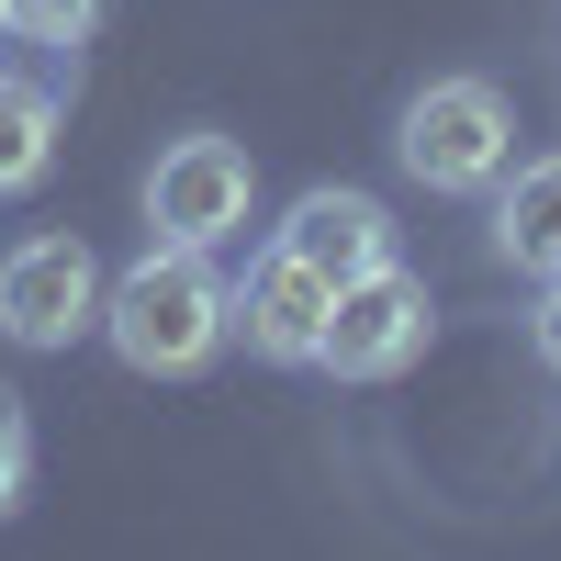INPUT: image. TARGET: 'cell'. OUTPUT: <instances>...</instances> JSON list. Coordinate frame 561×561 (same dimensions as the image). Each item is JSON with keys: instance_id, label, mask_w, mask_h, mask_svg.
Segmentation results:
<instances>
[{"instance_id": "cell-1", "label": "cell", "mask_w": 561, "mask_h": 561, "mask_svg": "<svg viewBox=\"0 0 561 561\" xmlns=\"http://www.w3.org/2000/svg\"><path fill=\"white\" fill-rule=\"evenodd\" d=\"M102 337L124 370H147V382H192V370L225 359L237 337V280L214 270V248H169L147 237L124 280H102Z\"/></svg>"}, {"instance_id": "cell-2", "label": "cell", "mask_w": 561, "mask_h": 561, "mask_svg": "<svg viewBox=\"0 0 561 561\" xmlns=\"http://www.w3.org/2000/svg\"><path fill=\"white\" fill-rule=\"evenodd\" d=\"M393 158L415 192H494L517 169V113H505L494 79H427L393 113Z\"/></svg>"}, {"instance_id": "cell-3", "label": "cell", "mask_w": 561, "mask_h": 561, "mask_svg": "<svg viewBox=\"0 0 561 561\" xmlns=\"http://www.w3.org/2000/svg\"><path fill=\"white\" fill-rule=\"evenodd\" d=\"M427 325H438L427 280H415L404 259H382V270L337 280V304H325V348H314V370H337V382H404V370L427 359Z\"/></svg>"}, {"instance_id": "cell-4", "label": "cell", "mask_w": 561, "mask_h": 561, "mask_svg": "<svg viewBox=\"0 0 561 561\" xmlns=\"http://www.w3.org/2000/svg\"><path fill=\"white\" fill-rule=\"evenodd\" d=\"M248 203H259V169H248L237 135H180V147H158V169H147V225L169 248L248 237Z\"/></svg>"}, {"instance_id": "cell-5", "label": "cell", "mask_w": 561, "mask_h": 561, "mask_svg": "<svg viewBox=\"0 0 561 561\" xmlns=\"http://www.w3.org/2000/svg\"><path fill=\"white\" fill-rule=\"evenodd\" d=\"M102 325V259L79 237H23L0 259V337L12 348H68Z\"/></svg>"}, {"instance_id": "cell-6", "label": "cell", "mask_w": 561, "mask_h": 561, "mask_svg": "<svg viewBox=\"0 0 561 561\" xmlns=\"http://www.w3.org/2000/svg\"><path fill=\"white\" fill-rule=\"evenodd\" d=\"M325 304H337V280H314L293 248L248 259V280H237V337H248V359L314 370V348H325Z\"/></svg>"}, {"instance_id": "cell-7", "label": "cell", "mask_w": 561, "mask_h": 561, "mask_svg": "<svg viewBox=\"0 0 561 561\" xmlns=\"http://www.w3.org/2000/svg\"><path fill=\"white\" fill-rule=\"evenodd\" d=\"M270 248H293L314 280H359V270H382L393 259V214L370 203V192H304L293 214H280V237Z\"/></svg>"}, {"instance_id": "cell-8", "label": "cell", "mask_w": 561, "mask_h": 561, "mask_svg": "<svg viewBox=\"0 0 561 561\" xmlns=\"http://www.w3.org/2000/svg\"><path fill=\"white\" fill-rule=\"evenodd\" d=\"M494 259L528 270V280L561 270V158H528V169L494 180Z\"/></svg>"}, {"instance_id": "cell-9", "label": "cell", "mask_w": 561, "mask_h": 561, "mask_svg": "<svg viewBox=\"0 0 561 561\" xmlns=\"http://www.w3.org/2000/svg\"><path fill=\"white\" fill-rule=\"evenodd\" d=\"M57 90L23 79V68H0V192H34L45 169H57Z\"/></svg>"}, {"instance_id": "cell-10", "label": "cell", "mask_w": 561, "mask_h": 561, "mask_svg": "<svg viewBox=\"0 0 561 561\" xmlns=\"http://www.w3.org/2000/svg\"><path fill=\"white\" fill-rule=\"evenodd\" d=\"M90 23H102V0H0V34L34 45V57H68V45H90Z\"/></svg>"}, {"instance_id": "cell-11", "label": "cell", "mask_w": 561, "mask_h": 561, "mask_svg": "<svg viewBox=\"0 0 561 561\" xmlns=\"http://www.w3.org/2000/svg\"><path fill=\"white\" fill-rule=\"evenodd\" d=\"M23 483H34V415H23V393H0V517L23 505Z\"/></svg>"}, {"instance_id": "cell-12", "label": "cell", "mask_w": 561, "mask_h": 561, "mask_svg": "<svg viewBox=\"0 0 561 561\" xmlns=\"http://www.w3.org/2000/svg\"><path fill=\"white\" fill-rule=\"evenodd\" d=\"M528 348H539V370L561 382V270L539 280V314H528Z\"/></svg>"}]
</instances>
